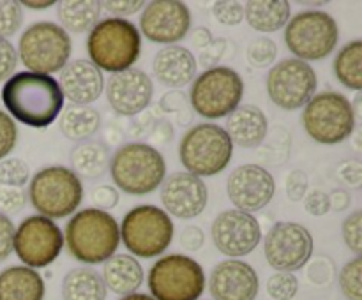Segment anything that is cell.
Returning a JSON list of instances; mask_svg holds the SVG:
<instances>
[{
    "instance_id": "d6986e66",
    "label": "cell",
    "mask_w": 362,
    "mask_h": 300,
    "mask_svg": "<svg viewBox=\"0 0 362 300\" xmlns=\"http://www.w3.org/2000/svg\"><path fill=\"white\" fill-rule=\"evenodd\" d=\"M161 201L168 215L193 219L207 207L209 189L200 176L187 172H175L163 180Z\"/></svg>"
},
{
    "instance_id": "44dd1931",
    "label": "cell",
    "mask_w": 362,
    "mask_h": 300,
    "mask_svg": "<svg viewBox=\"0 0 362 300\" xmlns=\"http://www.w3.org/2000/svg\"><path fill=\"white\" fill-rule=\"evenodd\" d=\"M260 289L258 274L243 260H225L216 265L209 277L212 300H255Z\"/></svg>"
},
{
    "instance_id": "7a4b0ae2",
    "label": "cell",
    "mask_w": 362,
    "mask_h": 300,
    "mask_svg": "<svg viewBox=\"0 0 362 300\" xmlns=\"http://www.w3.org/2000/svg\"><path fill=\"white\" fill-rule=\"evenodd\" d=\"M141 35L133 21L126 18H105L90 28L87 53L99 71L122 73L138 62Z\"/></svg>"
},
{
    "instance_id": "9c48e42d",
    "label": "cell",
    "mask_w": 362,
    "mask_h": 300,
    "mask_svg": "<svg viewBox=\"0 0 362 300\" xmlns=\"http://www.w3.org/2000/svg\"><path fill=\"white\" fill-rule=\"evenodd\" d=\"M244 95L240 74L232 67L216 66L205 69L193 81L189 90L191 109L209 120L228 116L239 108Z\"/></svg>"
},
{
    "instance_id": "6da1fadb",
    "label": "cell",
    "mask_w": 362,
    "mask_h": 300,
    "mask_svg": "<svg viewBox=\"0 0 362 300\" xmlns=\"http://www.w3.org/2000/svg\"><path fill=\"white\" fill-rule=\"evenodd\" d=\"M2 102L7 112L25 126L42 129L55 122L64 108V95L53 76L30 71L16 73L2 87Z\"/></svg>"
},
{
    "instance_id": "681fc988",
    "label": "cell",
    "mask_w": 362,
    "mask_h": 300,
    "mask_svg": "<svg viewBox=\"0 0 362 300\" xmlns=\"http://www.w3.org/2000/svg\"><path fill=\"white\" fill-rule=\"evenodd\" d=\"M228 46V42L225 39H212L211 44L207 46L205 49H202L200 53V66L205 67V69H211V66H218L219 60L225 56V48ZM197 62V64H198Z\"/></svg>"
},
{
    "instance_id": "e0dca14e",
    "label": "cell",
    "mask_w": 362,
    "mask_h": 300,
    "mask_svg": "<svg viewBox=\"0 0 362 300\" xmlns=\"http://www.w3.org/2000/svg\"><path fill=\"white\" fill-rule=\"evenodd\" d=\"M141 34L158 44H175L191 28V13L179 0H154L145 6L140 16Z\"/></svg>"
},
{
    "instance_id": "f5cc1de1",
    "label": "cell",
    "mask_w": 362,
    "mask_h": 300,
    "mask_svg": "<svg viewBox=\"0 0 362 300\" xmlns=\"http://www.w3.org/2000/svg\"><path fill=\"white\" fill-rule=\"evenodd\" d=\"M350 203H352V198H350L349 191L334 189L329 194V207H331V210L343 212L350 207Z\"/></svg>"
},
{
    "instance_id": "d590c367",
    "label": "cell",
    "mask_w": 362,
    "mask_h": 300,
    "mask_svg": "<svg viewBox=\"0 0 362 300\" xmlns=\"http://www.w3.org/2000/svg\"><path fill=\"white\" fill-rule=\"evenodd\" d=\"M159 108H161V112L175 116L180 126H187L191 122L189 97L182 90H173L163 95L161 101H159Z\"/></svg>"
},
{
    "instance_id": "8d00e7d4",
    "label": "cell",
    "mask_w": 362,
    "mask_h": 300,
    "mask_svg": "<svg viewBox=\"0 0 362 300\" xmlns=\"http://www.w3.org/2000/svg\"><path fill=\"white\" fill-rule=\"evenodd\" d=\"M299 292V281L290 272H276L267 279V293L274 300H292Z\"/></svg>"
},
{
    "instance_id": "5bb4252c",
    "label": "cell",
    "mask_w": 362,
    "mask_h": 300,
    "mask_svg": "<svg viewBox=\"0 0 362 300\" xmlns=\"http://www.w3.org/2000/svg\"><path fill=\"white\" fill-rule=\"evenodd\" d=\"M317 90L313 67L299 59H285L267 74V94L278 108L293 112L304 108Z\"/></svg>"
},
{
    "instance_id": "2e32d148",
    "label": "cell",
    "mask_w": 362,
    "mask_h": 300,
    "mask_svg": "<svg viewBox=\"0 0 362 300\" xmlns=\"http://www.w3.org/2000/svg\"><path fill=\"white\" fill-rule=\"evenodd\" d=\"M212 242L225 256L237 260L257 249L262 229L253 214L232 208L225 210L212 222Z\"/></svg>"
},
{
    "instance_id": "4fadbf2b",
    "label": "cell",
    "mask_w": 362,
    "mask_h": 300,
    "mask_svg": "<svg viewBox=\"0 0 362 300\" xmlns=\"http://www.w3.org/2000/svg\"><path fill=\"white\" fill-rule=\"evenodd\" d=\"M64 235L59 226L42 215H30L14 229L13 251L25 267L45 268L59 258Z\"/></svg>"
},
{
    "instance_id": "d6a6232c",
    "label": "cell",
    "mask_w": 362,
    "mask_h": 300,
    "mask_svg": "<svg viewBox=\"0 0 362 300\" xmlns=\"http://www.w3.org/2000/svg\"><path fill=\"white\" fill-rule=\"evenodd\" d=\"M339 288L346 300H362V258L350 260L339 272Z\"/></svg>"
},
{
    "instance_id": "7bdbcfd3",
    "label": "cell",
    "mask_w": 362,
    "mask_h": 300,
    "mask_svg": "<svg viewBox=\"0 0 362 300\" xmlns=\"http://www.w3.org/2000/svg\"><path fill=\"white\" fill-rule=\"evenodd\" d=\"M336 176L343 186L359 189L362 186V164L359 159H349V161L339 162L336 168Z\"/></svg>"
},
{
    "instance_id": "f35d334b",
    "label": "cell",
    "mask_w": 362,
    "mask_h": 300,
    "mask_svg": "<svg viewBox=\"0 0 362 300\" xmlns=\"http://www.w3.org/2000/svg\"><path fill=\"white\" fill-rule=\"evenodd\" d=\"M343 240L350 251L361 256L362 251V212L356 210L343 221Z\"/></svg>"
},
{
    "instance_id": "52a82bcc",
    "label": "cell",
    "mask_w": 362,
    "mask_h": 300,
    "mask_svg": "<svg viewBox=\"0 0 362 300\" xmlns=\"http://www.w3.org/2000/svg\"><path fill=\"white\" fill-rule=\"evenodd\" d=\"M233 143L226 131L218 124L193 126L180 140V162L187 173L197 176H212L228 166Z\"/></svg>"
},
{
    "instance_id": "7402d4cb",
    "label": "cell",
    "mask_w": 362,
    "mask_h": 300,
    "mask_svg": "<svg viewBox=\"0 0 362 300\" xmlns=\"http://www.w3.org/2000/svg\"><path fill=\"white\" fill-rule=\"evenodd\" d=\"M59 87L62 95L76 106H88L98 101L105 88L103 73L85 59H76L67 62L60 71Z\"/></svg>"
},
{
    "instance_id": "ffe728a7",
    "label": "cell",
    "mask_w": 362,
    "mask_h": 300,
    "mask_svg": "<svg viewBox=\"0 0 362 300\" xmlns=\"http://www.w3.org/2000/svg\"><path fill=\"white\" fill-rule=\"evenodd\" d=\"M154 85L151 76L140 69H127L112 74L106 87V99L119 115L134 116L152 102Z\"/></svg>"
},
{
    "instance_id": "60d3db41",
    "label": "cell",
    "mask_w": 362,
    "mask_h": 300,
    "mask_svg": "<svg viewBox=\"0 0 362 300\" xmlns=\"http://www.w3.org/2000/svg\"><path fill=\"white\" fill-rule=\"evenodd\" d=\"M18 141V129L14 120L0 109V161L13 152Z\"/></svg>"
},
{
    "instance_id": "f546056e",
    "label": "cell",
    "mask_w": 362,
    "mask_h": 300,
    "mask_svg": "<svg viewBox=\"0 0 362 300\" xmlns=\"http://www.w3.org/2000/svg\"><path fill=\"white\" fill-rule=\"evenodd\" d=\"M101 127V115L90 106H67L59 122V129L67 140L87 141L94 136Z\"/></svg>"
},
{
    "instance_id": "bcb514c9",
    "label": "cell",
    "mask_w": 362,
    "mask_h": 300,
    "mask_svg": "<svg viewBox=\"0 0 362 300\" xmlns=\"http://www.w3.org/2000/svg\"><path fill=\"white\" fill-rule=\"evenodd\" d=\"M308 191V175L303 169H293L286 179V196L290 201L304 200Z\"/></svg>"
},
{
    "instance_id": "f6af8a7d",
    "label": "cell",
    "mask_w": 362,
    "mask_h": 300,
    "mask_svg": "<svg viewBox=\"0 0 362 300\" xmlns=\"http://www.w3.org/2000/svg\"><path fill=\"white\" fill-rule=\"evenodd\" d=\"M18 55L14 46L11 44L9 39L0 37V81L9 80L13 71L16 69Z\"/></svg>"
},
{
    "instance_id": "e575fe53",
    "label": "cell",
    "mask_w": 362,
    "mask_h": 300,
    "mask_svg": "<svg viewBox=\"0 0 362 300\" xmlns=\"http://www.w3.org/2000/svg\"><path fill=\"white\" fill-rule=\"evenodd\" d=\"M28 180H30V168L27 162L18 157L0 161V186L21 189Z\"/></svg>"
},
{
    "instance_id": "4dcf8cb0",
    "label": "cell",
    "mask_w": 362,
    "mask_h": 300,
    "mask_svg": "<svg viewBox=\"0 0 362 300\" xmlns=\"http://www.w3.org/2000/svg\"><path fill=\"white\" fill-rule=\"evenodd\" d=\"M57 16L64 30L83 34L90 32L101 16V6L98 0H66L57 4Z\"/></svg>"
},
{
    "instance_id": "7c38bea8",
    "label": "cell",
    "mask_w": 362,
    "mask_h": 300,
    "mask_svg": "<svg viewBox=\"0 0 362 300\" xmlns=\"http://www.w3.org/2000/svg\"><path fill=\"white\" fill-rule=\"evenodd\" d=\"M339 30L334 18L325 11H304L285 25V42L303 62L322 60L334 52Z\"/></svg>"
},
{
    "instance_id": "f907efd6",
    "label": "cell",
    "mask_w": 362,
    "mask_h": 300,
    "mask_svg": "<svg viewBox=\"0 0 362 300\" xmlns=\"http://www.w3.org/2000/svg\"><path fill=\"white\" fill-rule=\"evenodd\" d=\"M14 224L7 215L0 214V261L7 260L13 253Z\"/></svg>"
},
{
    "instance_id": "cb8c5ba5",
    "label": "cell",
    "mask_w": 362,
    "mask_h": 300,
    "mask_svg": "<svg viewBox=\"0 0 362 300\" xmlns=\"http://www.w3.org/2000/svg\"><path fill=\"white\" fill-rule=\"evenodd\" d=\"M267 129V116L255 104L239 106L226 116V134L232 143L243 148H255L264 143Z\"/></svg>"
},
{
    "instance_id": "ac0fdd59",
    "label": "cell",
    "mask_w": 362,
    "mask_h": 300,
    "mask_svg": "<svg viewBox=\"0 0 362 300\" xmlns=\"http://www.w3.org/2000/svg\"><path fill=\"white\" fill-rule=\"evenodd\" d=\"M226 191L235 210L255 214L271 203L276 184L264 166L243 164L230 173Z\"/></svg>"
},
{
    "instance_id": "3957f363",
    "label": "cell",
    "mask_w": 362,
    "mask_h": 300,
    "mask_svg": "<svg viewBox=\"0 0 362 300\" xmlns=\"http://www.w3.org/2000/svg\"><path fill=\"white\" fill-rule=\"evenodd\" d=\"M66 242L71 256L80 263H105L120 244L119 222L108 212L85 208L67 222Z\"/></svg>"
},
{
    "instance_id": "836d02e7",
    "label": "cell",
    "mask_w": 362,
    "mask_h": 300,
    "mask_svg": "<svg viewBox=\"0 0 362 300\" xmlns=\"http://www.w3.org/2000/svg\"><path fill=\"white\" fill-rule=\"evenodd\" d=\"M247 62L258 69H265L269 66H274L276 56H278V44L269 37H257L247 46Z\"/></svg>"
},
{
    "instance_id": "816d5d0a",
    "label": "cell",
    "mask_w": 362,
    "mask_h": 300,
    "mask_svg": "<svg viewBox=\"0 0 362 300\" xmlns=\"http://www.w3.org/2000/svg\"><path fill=\"white\" fill-rule=\"evenodd\" d=\"M204 242V232H202V228H198V226L194 224L186 226V228L182 229V233H180V246L187 251H200Z\"/></svg>"
},
{
    "instance_id": "5b68a950",
    "label": "cell",
    "mask_w": 362,
    "mask_h": 300,
    "mask_svg": "<svg viewBox=\"0 0 362 300\" xmlns=\"http://www.w3.org/2000/svg\"><path fill=\"white\" fill-rule=\"evenodd\" d=\"M32 207L48 219L73 214L83 201V184L66 166H48L35 173L28 186Z\"/></svg>"
},
{
    "instance_id": "30bf717a",
    "label": "cell",
    "mask_w": 362,
    "mask_h": 300,
    "mask_svg": "<svg viewBox=\"0 0 362 300\" xmlns=\"http://www.w3.org/2000/svg\"><path fill=\"white\" fill-rule=\"evenodd\" d=\"M147 284L154 300H200L205 292V274L193 258L168 254L152 265Z\"/></svg>"
},
{
    "instance_id": "f1b7e54d",
    "label": "cell",
    "mask_w": 362,
    "mask_h": 300,
    "mask_svg": "<svg viewBox=\"0 0 362 300\" xmlns=\"http://www.w3.org/2000/svg\"><path fill=\"white\" fill-rule=\"evenodd\" d=\"M106 293L101 274L94 268H73L62 279V300H106Z\"/></svg>"
},
{
    "instance_id": "4316f807",
    "label": "cell",
    "mask_w": 362,
    "mask_h": 300,
    "mask_svg": "<svg viewBox=\"0 0 362 300\" xmlns=\"http://www.w3.org/2000/svg\"><path fill=\"white\" fill-rule=\"evenodd\" d=\"M69 159L73 173L80 180L99 179V176L105 175L110 166L108 147L98 140H87L78 143L71 150Z\"/></svg>"
},
{
    "instance_id": "7dc6e473",
    "label": "cell",
    "mask_w": 362,
    "mask_h": 300,
    "mask_svg": "<svg viewBox=\"0 0 362 300\" xmlns=\"http://www.w3.org/2000/svg\"><path fill=\"white\" fill-rule=\"evenodd\" d=\"M101 6V11L106 9L108 13L115 14L113 18H124V16H131L136 11H140L141 7H145V2L141 0H105V2H99Z\"/></svg>"
},
{
    "instance_id": "db71d44e",
    "label": "cell",
    "mask_w": 362,
    "mask_h": 300,
    "mask_svg": "<svg viewBox=\"0 0 362 300\" xmlns=\"http://www.w3.org/2000/svg\"><path fill=\"white\" fill-rule=\"evenodd\" d=\"M173 136V129L170 122L166 120H159L154 127L151 129V138L156 143H168Z\"/></svg>"
},
{
    "instance_id": "277c9868",
    "label": "cell",
    "mask_w": 362,
    "mask_h": 300,
    "mask_svg": "<svg viewBox=\"0 0 362 300\" xmlns=\"http://www.w3.org/2000/svg\"><path fill=\"white\" fill-rule=\"evenodd\" d=\"M110 173L122 193L144 196L166 179V162L158 148L147 143H126L110 159Z\"/></svg>"
},
{
    "instance_id": "11a10c76",
    "label": "cell",
    "mask_w": 362,
    "mask_h": 300,
    "mask_svg": "<svg viewBox=\"0 0 362 300\" xmlns=\"http://www.w3.org/2000/svg\"><path fill=\"white\" fill-rule=\"evenodd\" d=\"M191 41L193 46L198 49H205L212 42V32L205 27H197L193 28V34H191Z\"/></svg>"
},
{
    "instance_id": "9f6ffc18",
    "label": "cell",
    "mask_w": 362,
    "mask_h": 300,
    "mask_svg": "<svg viewBox=\"0 0 362 300\" xmlns=\"http://www.w3.org/2000/svg\"><path fill=\"white\" fill-rule=\"evenodd\" d=\"M21 6L30 7V9H34V11H42V9H48V7L55 6V2H53V0H48V2H23Z\"/></svg>"
},
{
    "instance_id": "6f0895ef",
    "label": "cell",
    "mask_w": 362,
    "mask_h": 300,
    "mask_svg": "<svg viewBox=\"0 0 362 300\" xmlns=\"http://www.w3.org/2000/svg\"><path fill=\"white\" fill-rule=\"evenodd\" d=\"M120 300H154L151 295H145V293H131V295L122 296Z\"/></svg>"
},
{
    "instance_id": "83f0119b",
    "label": "cell",
    "mask_w": 362,
    "mask_h": 300,
    "mask_svg": "<svg viewBox=\"0 0 362 300\" xmlns=\"http://www.w3.org/2000/svg\"><path fill=\"white\" fill-rule=\"evenodd\" d=\"M244 18L257 32H276L290 20V2L286 0H251L244 6Z\"/></svg>"
},
{
    "instance_id": "ee69618b",
    "label": "cell",
    "mask_w": 362,
    "mask_h": 300,
    "mask_svg": "<svg viewBox=\"0 0 362 300\" xmlns=\"http://www.w3.org/2000/svg\"><path fill=\"white\" fill-rule=\"evenodd\" d=\"M90 201L94 203V207H98V210L108 212L110 208H115L119 203V191L113 186H98L92 189L90 193Z\"/></svg>"
},
{
    "instance_id": "ba28073f",
    "label": "cell",
    "mask_w": 362,
    "mask_h": 300,
    "mask_svg": "<svg viewBox=\"0 0 362 300\" xmlns=\"http://www.w3.org/2000/svg\"><path fill=\"white\" fill-rule=\"evenodd\" d=\"M300 120L308 136L322 145L341 143L356 129L352 104L336 90L315 94L304 106Z\"/></svg>"
},
{
    "instance_id": "8fae6325",
    "label": "cell",
    "mask_w": 362,
    "mask_h": 300,
    "mask_svg": "<svg viewBox=\"0 0 362 300\" xmlns=\"http://www.w3.org/2000/svg\"><path fill=\"white\" fill-rule=\"evenodd\" d=\"M120 239L126 249L134 256H159L172 244V217L156 205H138L124 217Z\"/></svg>"
},
{
    "instance_id": "d4e9b609",
    "label": "cell",
    "mask_w": 362,
    "mask_h": 300,
    "mask_svg": "<svg viewBox=\"0 0 362 300\" xmlns=\"http://www.w3.org/2000/svg\"><path fill=\"white\" fill-rule=\"evenodd\" d=\"M101 277L106 289L126 296L138 292L144 282V268L131 254H113L103 265Z\"/></svg>"
},
{
    "instance_id": "74e56055",
    "label": "cell",
    "mask_w": 362,
    "mask_h": 300,
    "mask_svg": "<svg viewBox=\"0 0 362 300\" xmlns=\"http://www.w3.org/2000/svg\"><path fill=\"white\" fill-rule=\"evenodd\" d=\"M23 23V9L20 2L0 0V37L7 39L18 32Z\"/></svg>"
},
{
    "instance_id": "680465c9",
    "label": "cell",
    "mask_w": 362,
    "mask_h": 300,
    "mask_svg": "<svg viewBox=\"0 0 362 300\" xmlns=\"http://www.w3.org/2000/svg\"><path fill=\"white\" fill-rule=\"evenodd\" d=\"M356 148L357 150H361V131H357L356 134Z\"/></svg>"
},
{
    "instance_id": "b9f144b4",
    "label": "cell",
    "mask_w": 362,
    "mask_h": 300,
    "mask_svg": "<svg viewBox=\"0 0 362 300\" xmlns=\"http://www.w3.org/2000/svg\"><path fill=\"white\" fill-rule=\"evenodd\" d=\"M27 203V194L18 187L0 186V214H18Z\"/></svg>"
},
{
    "instance_id": "c3c4849f",
    "label": "cell",
    "mask_w": 362,
    "mask_h": 300,
    "mask_svg": "<svg viewBox=\"0 0 362 300\" xmlns=\"http://www.w3.org/2000/svg\"><path fill=\"white\" fill-rule=\"evenodd\" d=\"M304 208H306L308 214L315 215V217H322V215L327 214L331 210L329 207V194L324 191H311L304 196Z\"/></svg>"
},
{
    "instance_id": "8992f818",
    "label": "cell",
    "mask_w": 362,
    "mask_h": 300,
    "mask_svg": "<svg viewBox=\"0 0 362 300\" xmlns=\"http://www.w3.org/2000/svg\"><path fill=\"white\" fill-rule=\"evenodd\" d=\"M71 52V37L60 25L37 21L21 34L16 55H20L21 64L30 69V73L52 76L53 73H60L69 62Z\"/></svg>"
},
{
    "instance_id": "1f68e13d",
    "label": "cell",
    "mask_w": 362,
    "mask_h": 300,
    "mask_svg": "<svg viewBox=\"0 0 362 300\" xmlns=\"http://www.w3.org/2000/svg\"><path fill=\"white\" fill-rule=\"evenodd\" d=\"M336 78L343 87L361 92L362 88V42L361 39L343 46L332 64Z\"/></svg>"
},
{
    "instance_id": "603a6c76",
    "label": "cell",
    "mask_w": 362,
    "mask_h": 300,
    "mask_svg": "<svg viewBox=\"0 0 362 300\" xmlns=\"http://www.w3.org/2000/svg\"><path fill=\"white\" fill-rule=\"evenodd\" d=\"M197 59L187 48L179 44L159 49L152 62L156 80L170 88H182L197 76Z\"/></svg>"
},
{
    "instance_id": "ab89813d",
    "label": "cell",
    "mask_w": 362,
    "mask_h": 300,
    "mask_svg": "<svg viewBox=\"0 0 362 300\" xmlns=\"http://www.w3.org/2000/svg\"><path fill=\"white\" fill-rule=\"evenodd\" d=\"M212 14L219 23L232 27L244 20V6L240 2H233V0H221V2H214Z\"/></svg>"
},
{
    "instance_id": "484cf974",
    "label": "cell",
    "mask_w": 362,
    "mask_h": 300,
    "mask_svg": "<svg viewBox=\"0 0 362 300\" xmlns=\"http://www.w3.org/2000/svg\"><path fill=\"white\" fill-rule=\"evenodd\" d=\"M45 281L41 274L25 265L0 272V300H42Z\"/></svg>"
},
{
    "instance_id": "9a60e30c",
    "label": "cell",
    "mask_w": 362,
    "mask_h": 300,
    "mask_svg": "<svg viewBox=\"0 0 362 300\" xmlns=\"http://www.w3.org/2000/svg\"><path fill=\"white\" fill-rule=\"evenodd\" d=\"M264 253L267 263L276 272L300 270L313 254V236L299 222H276L265 235Z\"/></svg>"
}]
</instances>
